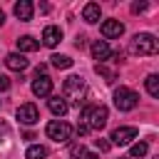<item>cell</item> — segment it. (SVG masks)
I'll list each match as a JSON object with an SVG mask.
<instances>
[{"instance_id":"277c9868","label":"cell","mask_w":159,"mask_h":159,"mask_svg":"<svg viewBox=\"0 0 159 159\" xmlns=\"http://www.w3.org/2000/svg\"><path fill=\"white\" fill-rule=\"evenodd\" d=\"M45 132H47V137H50L52 142H57V144H67L70 137H72V127H70L67 122H62V119H52Z\"/></svg>"},{"instance_id":"4fadbf2b","label":"cell","mask_w":159,"mask_h":159,"mask_svg":"<svg viewBox=\"0 0 159 159\" xmlns=\"http://www.w3.org/2000/svg\"><path fill=\"white\" fill-rule=\"evenodd\" d=\"M109 55H112V52H109V45H107V40H94V42H92V57H94V60L104 62Z\"/></svg>"},{"instance_id":"6da1fadb","label":"cell","mask_w":159,"mask_h":159,"mask_svg":"<svg viewBox=\"0 0 159 159\" xmlns=\"http://www.w3.org/2000/svg\"><path fill=\"white\" fill-rule=\"evenodd\" d=\"M82 119L89 129H104L107 127V119H109V112L104 104H94V107H87L82 109Z\"/></svg>"},{"instance_id":"5b68a950","label":"cell","mask_w":159,"mask_h":159,"mask_svg":"<svg viewBox=\"0 0 159 159\" xmlns=\"http://www.w3.org/2000/svg\"><path fill=\"white\" fill-rule=\"evenodd\" d=\"M62 92H65L67 99H72V102L80 107V97H82V92H84V80H82L80 75H70V77L65 80V84H62Z\"/></svg>"},{"instance_id":"7a4b0ae2","label":"cell","mask_w":159,"mask_h":159,"mask_svg":"<svg viewBox=\"0 0 159 159\" xmlns=\"http://www.w3.org/2000/svg\"><path fill=\"white\" fill-rule=\"evenodd\" d=\"M157 50H159V42H157L154 35H149V32L134 35V40H132V52H134V55L147 57V55H157Z\"/></svg>"},{"instance_id":"ffe728a7","label":"cell","mask_w":159,"mask_h":159,"mask_svg":"<svg viewBox=\"0 0 159 159\" xmlns=\"http://www.w3.org/2000/svg\"><path fill=\"white\" fill-rule=\"evenodd\" d=\"M144 84H147V92H149L152 97H159V77H157V75H149V77L144 80Z\"/></svg>"},{"instance_id":"83f0119b","label":"cell","mask_w":159,"mask_h":159,"mask_svg":"<svg viewBox=\"0 0 159 159\" xmlns=\"http://www.w3.org/2000/svg\"><path fill=\"white\" fill-rule=\"evenodd\" d=\"M119 159H129V157H119Z\"/></svg>"},{"instance_id":"30bf717a","label":"cell","mask_w":159,"mask_h":159,"mask_svg":"<svg viewBox=\"0 0 159 159\" xmlns=\"http://www.w3.org/2000/svg\"><path fill=\"white\" fill-rule=\"evenodd\" d=\"M60 40H62V30H60L57 25H47V27L42 30V42H45L47 47H55Z\"/></svg>"},{"instance_id":"7402d4cb","label":"cell","mask_w":159,"mask_h":159,"mask_svg":"<svg viewBox=\"0 0 159 159\" xmlns=\"http://www.w3.org/2000/svg\"><path fill=\"white\" fill-rule=\"evenodd\" d=\"M94 147H97L99 152H107V149H109V142H104V139H94Z\"/></svg>"},{"instance_id":"7c38bea8","label":"cell","mask_w":159,"mask_h":159,"mask_svg":"<svg viewBox=\"0 0 159 159\" xmlns=\"http://www.w3.org/2000/svg\"><path fill=\"white\" fill-rule=\"evenodd\" d=\"M12 10H15V17H17V20L27 22V20L32 17V10H35V7H32V2H30V0H20V2H15V7H12Z\"/></svg>"},{"instance_id":"44dd1931","label":"cell","mask_w":159,"mask_h":159,"mask_svg":"<svg viewBox=\"0 0 159 159\" xmlns=\"http://www.w3.org/2000/svg\"><path fill=\"white\" fill-rule=\"evenodd\" d=\"M82 154H84V147H82V144H72L70 157H72V159H82Z\"/></svg>"},{"instance_id":"f1b7e54d","label":"cell","mask_w":159,"mask_h":159,"mask_svg":"<svg viewBox=\"0 0 159 159\" xmlns=\"http://www.w3.org/2000/svg\"><path fill=\"white\" fill-rule=\"evenodd\" d=\"M154 159H159V157H154Z\"/></svg>"},{"instance_id":"e0dca14e","label":"cell","mask_w":159,"mask_h":159,"mask_svg":"<svg viewBox=\"0 0 159 159\" xmlns=\"http://www.w3.org/2000/svg\"><path fill=\"white\" fill-rule=\"evenodd\" d=\"M45 157H47V149L42 144H30L25 152V159H45Z\"/></svg>"},{"instance_id":"8fae6325","label":"cell","mask_w":159,"mask_h":159,"mask_svg":"<svg viewBox=\"0 0 159 159\" xmlns=\"http://www.w3.org/2000/svg\"><path fill=\"white\" fill-rule=\"evenodd\" d=\"M5 65H7V70H15V72H22V70H27V60H25V55H20V52H10L7 57H5Z\"/></svg>"},{"instance_id":"4316f807","label":"cell","mask_w":159,"mask_h":159,"mask_svg":"<svg viewBox=\"0 0 159 159\" xmlns=\"http://www.w3.org/2000/svg\"><path fill=\"white\" fill-rule=\"evenodd\" d=\"M2 22H5V12L0 10V25H2Z\"/></svg>"},{"instance_id":"ba28073f","label":"cell","mask_w":159,"mask_h":159,"mask_svg":"<svg viewBox=\"0 0 159 159\" xmlns=\"http://www.w3.org/2000/svg\"><path fill=\"white\" fill-rule=\"evenodd\" d=\"M50 92H52V80L47 75H37L32 80V94L35 97H50Z\"/></svg>"},{"instance_id":"9c48e42d","label":"cell","mask_w":159,"mask_h":159,"mask_svg":"<svg viewBox=\"0 0 159 159\" xmlns=\"http://www.w3.org/2000/svg\"><path fill=\"white\" fill-rule=\"evenodd\" d=\"M99 30H102V35L109 40V37H119V35L124 32V25H122L119 20H104Z\"/></svg>"},{"instance_id":"603a6c76","label":"cell","mask_w":159,"mask_h":159,"mask_svg":"<svg viewBox=\"0 0 159 159\" xmlns=\"http://www.w3.org/2000/svg\"><path fill=\"white\" fill-rule=\"evenodd\" d=\"M147 10V2H134L132 5V12H144Z\"/></svg>"},{"instance_id":"484cf974","label":"cell","mask_w":159,"mask_h":159,"mask_svg":"<svg viewBox=\"0 0 159 159\" xmlns=\"http://www.w3.org/2000/svg\"><path fill=\"white\" fill-rule=\"evenodd\" d=\"M82 159H99V157H97L94 152H84V154H82Z\"/></svg>"},{"instance_id":"3957f363","label":"cell","mask_w":159,"mask_h":159,"mask_svg":"<svg viewBox=\"0 0 159 159\" xmlns=\"http://www.w3.org/2000/svg\"><path fill=\"white\" fill-rule=\"evenodd\" d=\"M137 102H139V94H137L134 89H129V87H119V89H114V107H117L119 112H129V109H134Z\"/></svg>"},{"instance_id":"2e32d148","label":"cell","mask_w":159,"mask_h":159,"mask_svg":"<svg viewBox=\"0 0 159 159\" xmlns=\"http://www.w3.org/2000/svg\"><path fill=\"white\" fill-rule=\"evenodd\" d=\"M47 107H50V112H52L55 117H62V114L67 112V102H65V97H50V99H47Z\"/></svg>"},{"instance_id":"ac0fdd59","label":"cell","mask_w":159,"mask_h":159,"mask_svg":"<svg viewBox=\"0 0 159 159\" xmlns=\"http://www.w3.org/2000/svg\"><path fill=\"white\" fill-rule=\"evenodd\" d=\"M147 149H149L147 142H134L132 149H129V159H142V157L147 154Z\"/></svg>"},{"instance_id":"5bb4252c","label":"cell","mask_w":159,"mask_h":159,"mask_svg":"<svg viewBox=\"0 0 159 159\" xmlns=\"http://www.w3.org/2000/svg\"><path fill=\"white\" fill-rule=\"evenodd\" d=\"M99 15H102V10H99L97 2H87L82 7V20L84 22H99Z\"/></svg>"},{"instance_id":"8992f818","label":"cell","mask_w":159,"mask_h":159,"mask_svg":"<svg viewBox=\"0 0 159 159\" xmlns=\"http://www.w3.org/2000/svg\"><path fill=\"white\" fill-rule=\"evenodd\" d=\"M17 119L22 122V124H35V122H40V109L32 104V102H27V104H20L17 107Z\"/></svg>"},{"instance_id":"d4e9b609","label":"cell","mask_w":159,"mask_h":159,"mask_svg":"<svg viewBox=\"0 0 159 159\" xmlns=\"http://www.w3.org/2000/svg\"><path fill=\"white\" fill-rule=\"evenodd\" d=\"M87 132H89V127H87L84 122H82V124H77V134H80V137H84Z\"/></svg>"},{"instance_id":"d6986e66","label":"cell","mask_w":159,"mask_h":159,"mask_svg":"<svg viewBox=\"0 0 159 159\" xmlns=\"http://www.w3.org/2000/svg\"><path fill=\"white\" fill-rule=\"evenodd\" d=\"M50 60H52V67H57V70H67V67H72V60H70L67 55H52Z\"/></svg>"},{"instance_id":"9a60e30c","label":"cell","mask_w":159,"mask_h":159,"mask_svg":"<svg viewBox=\"0 0 159 159\" xmlns=\"http://www.w3.org/2000/svg\"><path fill=\"white\" fill-rule=\"evenodd\" d=\"M37 47H40V42H37L35 37H30V35L17 37V50H20V55H22V52H35Z\"/></svg>"},{"instance_id":"cb8c5ba5","label":"cell","mask_w":159,"mask_h":159,"mask_svg":"<svg viewBox=\"0 0 159 159\" xmlns=\"http://www.w3.org/2000/svg\"><path fill=\"white\" fill-rule=\"evenodd\" d=\"M7 87H10V80H7L5 75H0V92H5Z\"/></svg>"},{"instance_id":"52a82bcc","label":"cell","mask_w":159,"mask_h":159,"mask_svg":"<svg viewBox=\"0 0 159 159\" xmlns=\"http://www.w3.org/2000/svg\"><path fill=\"white\" fill-rule=\"evenodd\" d=\"M112 144H132V139H137V127H117L112 132Z\"/></svg>"}]
</instances>
